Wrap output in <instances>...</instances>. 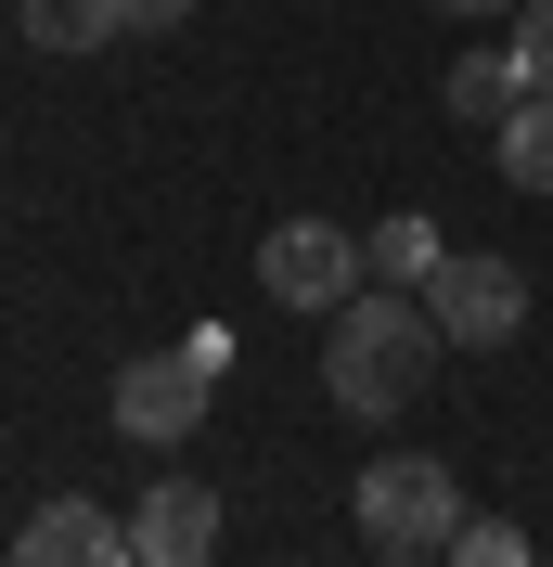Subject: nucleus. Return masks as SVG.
<instances>
[{"label": "nucleus", "mask_w": 553, "mask_h": 567, "mask_svg": "<svg viewBox=\"0 0 553 567\" xmlns=\"http://www.w3.org/2000/svg\"><path fill=\"white\" fill-rule=\"evenodd\" d=\"M129 542H142V567H207L219 555V491L207 477H155L142 516H129Z\"/></svg>", "instance_id": "obj_7"}, {"label": "nucleus", "mask_w": 553, "mask_h": 567, "mask_svg": "<svg viewBox=\"0 0 553 567\" xmlns=\"http://www.w3.org/2000/svg\"><path fill=\"white\" fill-rule=\"evenodd\" d=\"M515 104H528V65H515V39H502V52H463V65H450V116H463V130H502Z\"/></svg>", "instance_id": "obj_8"}, {"label": "nucleus", "mask_w": 553, "mask_h": 567, "mask_svg": "<svg viewBox=\"0 0 553 567\" xmlns=\"http://www.w3.org/2000/svg\"><path fill=\"white\" fill-rule=\"evenodd\" d=\"M219 374H232V336H219V322H194V336H168V349H142L129 374H116V439H129V452L194 439L207 400H219Z\"/></svg>", "instance_id": "obj_2"}, {"label": "nucleus", "mask_w": 553, "mask_h": 567, "mask_svg": "<svg viewBox=\"0 0 553 567\" xmlns=\"http://www.w3.org/2000/svg\"><path fill=\"white\" fill-rule=\"evenodd\" d=\"M515 65L528 91H553V0H515Z\"/></svg>", "instance_id": "obj_13"}, {"label": "nucleus", "mask_w": 553, "mask_h": 567, "mask_svg": "<svg viewBox=\"0 0 553 567\" xmlns=\"http://www.w3.org/2000/svg\"><path fill=\"white\" fill-rule=\"evenodd\" d=\"M438 310H425L413 284H361L335 310V336H322V388H335L347 425H399L425 400V374H438Z\"/></svg>", "instance_id": "obj_1"}, {"label": "nucleus", "mask_w": 553, "mask_h": 567, "mask_svg": "<svg viewBox=\"0 0 553 567\" xmlns=\"http://www.w3.org/2000/svg\"><path fill=\"white\" fill-rule=\"evenodd\" d=\"M489 155H502V181H515V194H553V91H528V104L489 130Z\"/></svg>", "instance_id": "obj_9"}, {"label": "nucleus", "mask_w": 553, "mask_h": 567, "mask_svg": "<svg viewBox=\"0 0 553 567\" xmlns=\"http://www.w3.org/2000/svg\"><path fill=\"white\" fill-rule=\"evenodd\" d=\"M386 567H450V555H386Z\"/></svg>", "instance_id": "obj_16"}, {"label": "nucleus", "mask_w": 553, "mask_h": 567, "mask_svg": "<svg viewBox=\"0 0 553 567\" xmlns=\"http://www.w3.org/2000/svg\"><path fill=\"white\" fill-rule=\"evenodd\" d=\"M361 542L386 555H450L463 542V477L438 452H374L361 464Z\"/></svg>", "instance_id": "obj_3"}, {"label": "nucleus", "mask_w": 553, "mask_h": 567, "mask_svg": "<svg viewBox=\"0 0 553 567\" xmlns=\"http://www.w3.org/2000/svg\"><path fill=\"white\" fill-rule=\"evenodd\" d=\"M413 297L438 310V336H450V349H515V336H528V271H515V258L450 246L438 271L413 284Z\"/></svg>", "instance_id": "obj_5"}, {"label": "nucleus", "mask_w": 553, "mask_h": 567, "mask_svg": "<svg viewBox=\"0 0 553 567\" xmlns=\"http://www.w3.org/2000/svg\"><path fill=\"white\" fill-rule=\"evenodd\" d=\"M361 284H374V233H347V219H283V233H258V297H271V310H322L335 322Z\"/></svg>", "instance_id": "obj_4"}, {"label": "nucleus", "mask_w": 553, "mask_h": 567, "mask_svg": "<svg viewBox=\"0 0 553 567\" xmlns=\"http://www.w3.org/2000/svg\"><path fill=\"white\" fill-rule=\"evenodd\" d=\"M438 13H515V0H438Z\"/></svg>", "instance_id": "obj_15"}, {"label": "nucleus", "mask_w": 553, "mask_h": 567, "mask_svg": "<svg viewBox=\"0 0 553 567\" xmlns=\"http://www.w3.org/2000/svg\"><path fill=\"white\" fill-rule=\"evenodd\" d=\"M13 567H142V542H129V516H104V503H39L27 529H13Z\"/></svg>", "instance_id": "obj_6"}, {"label": "nucleus", "mask_w": 553, "mask_h": 567, "mask_svg": "<svg viewBox=\"0 0 553 567\" xmlns=\"http://www.w3.org/2000/svg\"><path fill=\"white\" fill-rule=\"evenodd\" d=\"M450 567H528V529H515V516H463Z\"/></svg>", "instance_id": "obj_12"}, {"label": "nucleus", "mask_w": 553, "mask_h": 567, "mask_svg": "<svg viewBox=\"0 0 553 567\" xmlns=\"http://www.w3.org/2000/svg\"><path fill=\"white\" fill-rule=\"evenodd\" d=\"M180 13H194V0H129V39H168Z\"/></svg>", "instance_id": "obj_14"}, {"label": "nucleus", "mask_w": 553, "mask_h": 567, "mask_svg": "<svg viewBox=\"0 0 553 567\" xmlns=\"http://www.w3.org/2000/svg\"><path fill=\"white\" fill-rule=\"evenodd\" d=\"M27 39L39 52H104V39H129V0H27Z\"/></svg>", "instance_id": "obj_10"}, {"label": "nucleus", "mask_w": 553, "mask_h": 567, "mask_svg": "<svg viewBox=\"0 0 553 567\" xmlns=\"http://www.w3.org/2000/svg\"><path fill=\"white\" fill-rule=\"evenodd\" d=\"M438 219H374V284H425V271H438Z\"/></svg>", "instance_id": "obj_11"}]
</instances>
